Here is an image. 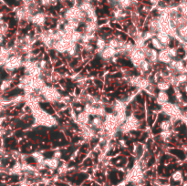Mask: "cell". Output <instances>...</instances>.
<instances>
[{"mask_svg":"<svg viewBox=\"0 0 187 186\" xmlns=\"http://www.w3.org/2000/svg\"><path fill=\"white\" fill-rule=\"evenodd\" d=\"M23 63H24V57L19 54H14L6 60L3 67L7 73L13 74L14 72L18 71L23 67Z\"/></svg>","mask_w":187,"mask_h":186,"instance_id":"6da1fadb","label":"cell"},{"mask_svg":"<svg viewBox=\"0 0 187 186\" xmlns=\"http://www.w3.org/2000/svg\"><path fill=\"white\" fill-rule=\"evenodd\" d=\"M48 17H49V14L48 10L44 11V10H40L39 12L35 13L31 19H30V24L32 25L33 27H40V28H44L47 25L48 22Z\"/></svg>","mask_w":187,"mask_h":186,"instance_id":"7a4b0ae2","label":"cell"},{"mask_svg":"<svg viewBox=\"0 0 187 186\" xmlns=\"http://www.w3.org/2000/svg\"><path fill=\"white\" fill-rule=\"evenodd\" d=\"M128 58H129L130 63L132 64V67L136 68V69L139 67V66L141 65V63L143 60L146 59L145 55L143 52V50L140 49H137V48H135L133 50V52L129 55Z\"/></svg>","mask_w":187,"mask_h":186,"instance_id":"3957f363","label":"cell"},{"mask_svg":"<svg viewBox=\"0 0 187 186\" xmlns=\"http://www.w3.org/2000/svg\"><path fill=\"white\" fill-rule=\"evenodd\" d=\"M97 56L101 58V60H102V61H104V62H106V63L109 64L110 61L113 58H115V57L118 56V53H117V49H112V48L107 46L101 52H100Z\"/></svg>","mask_w":187,"mask_h":186,"instance_id":"277c9868","label":"cell"},{"mask_svg":"<svg viewBox=\"0 0 187 186\" xmlns=\"http://www.w3.org/2000/svg\"><path fill=\"white\" fill-rule=\"evenodd\" d=\"M155 37L158 39L161 43L162 44V46L164 48H168L174 45V40L171 38V36L168 33H164V32H157Z\"/></svg>","mask_w":187,"mask_h":186,"instance_id":"5b68a950","label":"cell"},{"mask_svg":"<svg viewBox=\"0 0 187 186\" xmlns=\"http://www.w3.org/2000/svg\"><path fill=\"white\" fill-rule=\"evenodd\" d=\"M91 120V117L85 111L82 110L79 113H77V117H76V122L79 125V127H82V126H86L89 125Z\"/></svg>","mask_w":187,"mask_h":186,"instance_id":"8992f818","label":"cell"},{"mask_svg":"<svg viewBox=\"0 0 187 186\" xmlns=\"http://www.w3.org/2000/svg\"><path fill=\"white\" fill-rule=\"evenodd\" d=\"M158 129L160 130V132L172 131L174 129V123L170 118L163 115V118L160 120V122H158Z\"/></svg>","mask_w":187,"mask_h":186,"instance_id":"52a82bcc","label":"cell"},{"mask_svg":"<svg viewBox=\"0 0 187 186\" xmlns=\"http://www.w3.org/2000/svg\"><path fill=\"white\" fill-rule=\"evenodd\" d=\"M93 43L95 47V55H98L107 47V40L99 35H97Z\"/></svg>","mask_w":187,"mask_h":186,"instance_id":"ba28073f","label":"cell"},{"mask_svg":"<svg viewBox=\"0 0 187 186\" xmlns=\"http://www.w3.org/2000/svg\"><path fill=\"white\" fill-rule=\"evenodd\" d=\"M172 60H173V58L169 55L166 49H164L161 51H158V63H160L161 65L167 66V65L170 64V62Z\"/></svg>","mask_w":187,"mask_h":186,"instance_id":"9c48e42d","label":"cell"},{"mask_svg":"<svg viewBox=\"0 0 187 186\" xmlns=\"http://www.w3.org/2000/svg\"><path fill=\"white\" fill-rule=\"evenodd\" d=\"M155 103L159 106H161L162 104L170 101V95L168 91H157L154 96Z\"/></svg>","mask_w":187,"mask_h":186,"instance_id":"30bf717a","label":"cell"},{"mask_svg":"<svg viewBox=\"0 0 187 186\" xmlns=\"http://www.w3.org/2000/svg\"><path fill=\"white\" fill-rule=\"evenodd\" d=\"M43 164L46 168H49L50 170H57L60 165V160L56 159L54 157L51 158H45Z\"/></svg>","mask_w":187,"mask_h":186,"instance_id":"8fae6325","label":"cell"},{"mask_svg":"<svg viewBox=\"0 0 187 186\" xmlns=\"http://www.w3.org/2000/svg\"><path fill=\"white\" fill-rule=\"evenodd\" d=\"M16 80V79H14L12 76H10V77H8V78L2 80V82L0 84V92L4 93L7 92V91H9L12 88L14 82H15Z\"/></svg>","mask_w":187,"mask_h":186,"instance_id":"7c38bea8","label":"cell"},{"mask_svg":"<svg viewBox=\"0 0 187 186\" xmlns=\"http://www.w3.org/2000/svg\"><path fill=\"white\" fill-rule=\"evenodd\" d=\"M94 131H96V133L98 131H100L101 129L103 128V118L98 117V116H94L92 119L91 120V122L89 124Z\"/></svg>","mask_w":187,"mask_h":186,"instance_id":"4fadbf2b","label":"cell"},{"mask_svg":"<svg viewBox=\"0 0 187 186\" xmlns=\"http://www.w3.org/2000/svg\"><path fill=\"white\" fill-rule=\"evenodd\" d=\"M155 86H156V89H157L158 91H168L172 88L170 82L166 80H158L155 83Z\"/></svg>","mask_w":187,"mask_h":186,"instance_id":"5bb4252c","label":"cell"},{"mask_svg":"<svg viewBox=\"0 0 187 186\" xmlns=\"http://www.w3.org/2000/svg\"><path fill=\"white\" fill-rule=\"evenodd\" d=\"M148 45H149L151 48H152L153 49L157 50V51H161V50H162V49H165L156 37H153L152 40H150V41L148 42Z\"/></svg>","mask_w":187,"mask_h":186,"instance_id":"9a60e30c","label":"cell"},{"mask_svg":"<svg viewBox=\"0 0 187 186\" xmlns=\"http://www.w3.org/2000/svg\"><path fill=\"white\" fill-rule=\"evenodd\" d=\"M77 6L79 7L80 10L84 13H86L88 10H90L93 6H95V4H92V3H89V2H85V1H82L80 0V2L77 4Z\"/></svg>","mask_w":187,"mask_h":186,"instance_id":"2e32d148","label":"cell"},{"mask_svg":"<svg viewBox=\"0 0 187 186\" xmlns=\"http://www.w3.org/2000/svg\"><path fill=\"white\" fill-rule=\"evenodd\" d=\"M171 178L174 183H180L184 179V173L182 170H175L174 173H172Z\"/></svg>","mask_w":187,"mask_h":186,"instance_id":"e0dca14e","label":"cell"},{"mask_svg":"<svg viewBox=\"0 0 187 186\" xmlns=\"http://www.w3.org/2000/svg\"><path fill=\"white\" fill-rule=\"evenodd\" d=\"M119 42H120V40L116 36L113 35L112 37H110L109 40H107V46L112 48V49H117L118 47H119Z\"/></svg>","mask_w":187,"mask_h":186,"instance_id":"ac0fdd59","label":"cell"},{"mask_svg":"<svg viewBox=\"0 0 187 186\" xmlns=\"http://www.w3.org/2000/svg\"><path fill=\"white\" fill-rule=\"evenodd\" d=\"M82 35H83V33L80 31V29H78V30L74 31V32L70 35V40H71L72 42H74V43L79 44L80 42V40H81Z\"/></svg>","mask_w":187,"mask_h":186,"instance_id":"d6986e66","label":"cell"},{"mask_svg":"<svg viewBox=\"0 0 187 186\" xmlns=\"http://www.w3.org/2000/svg\"><path fill=\"white\" fill-rule=\"evenodd\" d=\"M38 1H39V4L41 7L42 10H44V11H47L52 6V0H38Z\"/></svg>","mask_w":187,"mask_h":186,"instance_id":"ffe728a7","label":"cell"},{"mask_svg":"<svg viewBox=\"0 0 187 186\" xmlns=\"http://www.w3.org/2000/svg\"><path fill=\"white\" fill-rule=\"evenodd\" d=\"M147 2L152 7L155 8L157 6H159V4L161 2V0H147Z\"/></svg>","mask_w":187,"mask_h":186,"instance_id":"44dd1931","label":"cell"},{"mask_svg":"<svg viewBox=\"0 0 187 186\" xmlns=\"http://www.w3.org/2000/svg\"><path fill=\"white\" fill-rule=\"evenodd\" d=\"M4 39H5V37H4L2 34H0V46L3 44V42H4Z\"/></svg>","mask_w":187,"mask_h":186,"instance_id":"7402d4cb","label":"cell"},{"mask_svg":"<svg viewBox=\"0 0 187 186\" xmlns=\"http://www.w3.org/2000/svg\"><path fill=\"white\" fill-rule=\"evenodd\" d=\"M82 1L89 2V3H92V4H94V2H96V0H82Z\"/></svg>","mask_w":187,"mask_h":186,"instance_id":"603a6c76","label":"cell"}]
</instances>
